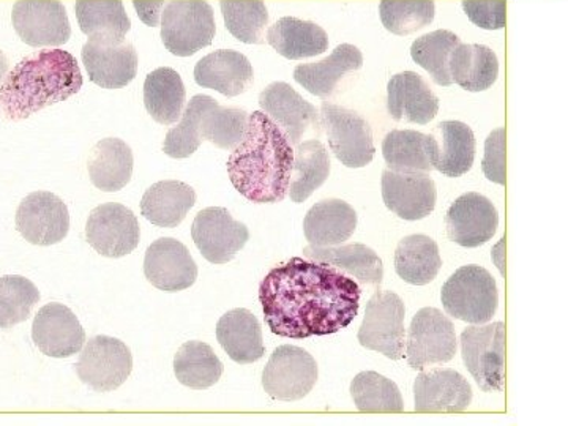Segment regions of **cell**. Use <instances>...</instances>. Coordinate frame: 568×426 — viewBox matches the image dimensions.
I'll list each match as a JSON object with an SVG mask.
<instances>
[{
    "label": "cell",
    "mask_w": 568,
    "mask_h": 426,
    "mask_svg": "<svg viewBox=\"0 0 568 426\" xmlns=\"http://www.w3.org/2000/svg\"><path fill=\"white\" fill-rule=\"evenodd\" d=\"M499 213L484 194L470 192L459 196L448 209V237L465 248H477L495 237Z\"/></svg>",
    "instance_id": "obj_16"
},
{
    "label": "cell",
    "mask_w": 568,
    "mask_h": 426,
    "mask_svg": "<svg viewBox=\"0 0 568 426\" xmlns=\"http://www.w3.org/2000/svg\"><path fill=\"white\" fill-rule=\"evenodd\" d=\"M414 396L417 413H463L473 403V387L455 369H422Z\"/></svg>",
    "instance_id": "obj_21"
},
{
    "label": "cell",
    "mask_w": 568,
    "mask_h": 426,
    "mask_svg": "<svg viewBox=\"0 0 568 426\" xmlns=\"http://www.w3.org/2000/svg\"><path fill=\"white\" fill-rule=\"evenodd\" d=\"M89 245L104 257H123L140 245L136 215L125 205L108 203L93 209L85 224Z\"/></svg>",
    "instance_id": "obj_13"
},
{
    "label": "cell",
    "mask_w": 568,
    "mask_h": 426,
    "mask_svg": "<svg viewBox=\"0 0 568 426\" xmlns=\"http://www.w3.org/2000/svg\"><path fill=\"white\" fill-rule=\"evenodd\" d=\"M317 364L312 354L297 346L276 347L263 372V387L280 402H298L316 386Z\"/></svg>",
    "instance_id": "obj_11"
},
{
    "label": "cell",
    "mask_w": 568,
    "mask_h": 426,
    "mask_svg": "<svg viewBox=\"0 0 568 426\" xmlns=\"http://www.w3.org/2000/svg\"><path fill=\"white\" fill-rule=\"evenodd\" d=\"M488 181L506 185V129H496L485 141V156L481 162Z\"/></svg>",
    "instance_id": "obj_48"
},
{
    "label": "cell",
    "mask_w": 568,
    "mask_h": 426,
    "mask_svg": "<svg viewBox=\"0 0 568 426\" xmlns=\"http://www.w3.org/2000/svg\"><path fill=\"white\" fill-rule=\"evenodd\" d=\"M192 237L209 263L227 264L250 241V231L227 209L207 207L194 219Z\"/></svg>",
    "instance_id": "obj_15"
},
{
    "label": "cell",
    "mask_w": 568,
    "mask_h": 426,
    "mask_svg": "<svg viewBox=\"0 0 568 426\" xmlns=\"http://www.w3.org/2000/svg\"><path fill=\"white\" fill-rule=\"evenodd\" d=\"M452 81L467 92H484L493 88L499 77L496 52L485 44L459 43L448 62Z\"/></svg>",
    "instance_id": "obj_33"
},
{
    "label": "cell",
    "mask_w": 568,
    "mask_h": 426,
    "mask_svg": "<svg viewBox=\"0 0 568 426\" xmlns=\"http://www.w3.org/2000/svg\"><path fill=\"white\" fill-rule=\"evenodd\" d=\"M383 155L388 170L405 174H432L429 136L416 130H392L384 138Z\"/></svg>",
    "instance_id": "obj_38"
},
{
    "label": "cell",
    "mask_w": 568,
    "mask_h": 426,
    "mask_svg": "<svg viewBox=\"0 0 568 426\" xmlns=\"http://www.w3.org/2000/svg\"><path fill=\"white\" fill-rule=\"evenodd\" d=\"M443 267L439 246L424 234H414L399 241L395 252V271L399 278L414 286L432 283Z\"/></svg>",
    "instance_id": "obj_35"
},
{
    "label": "cell",
    "mask_w": 568,
    "mask_h": 426,
    "mask_svg": "<svg viewBox=\"0 0 568 426\" xmlns=\"http://www.w3.org/2000/svg\"><path fill=\"white\" fill-rule=\"evenodd\" d=\"M14 31L33 48H58L71 37L69 14L61 0H18L11 10Z\"/></svg>",
    "instance_id": "obj_12"
},
{
    "label": "cell",
    "mask_w": 568,
    "mask_h": 426,
    "mask_svg": "<svg viewBox=\"0 0 568 426\" xmlns=\"http://www.w3.org/2000/svg\"><path fill=\"white\" fill-rule=\"evenodd\" d=\"M462 355L466 368L481 390L503 392L506 383V325H474L462 334Z\"/></svg>",
    "instance_id": "obj_6"
},
{
    "label": "cell",
    "mask_w": 568,
    "mask_h": 426,
    "mask_svg": "<svg viewBox=\"0 0 568 426\" xmlns=\"http://www.w3.org/2000/svg\"><path fill=\"white\" fill-rule=\"evenodd\" d=\"M144 275L156 290L179 293L196 282L197 265L182 242L163 237L145 252Z\"/></svg>",
    "instance_id": "obj_18"
},
{
    "label": "cell",
    "mask_w": 568,
    "mask_h": 426,
    "mask_svg": "<svg viewBox=\"0 0 568 426\" xmlns=\"http://www.w3.org/2000/svg\"><path fill=\"white\" fill-rule=\"evenodd\" d=\"M160 22L164 48L179 58L196 54L215 39V17L207 0H168Z\"/></svg>",
    "instance_id": "obj_5"
},
{
    "label": "cell",
    "mask_w": 568,
    "mask_h": 426,
    "mask_svg": "<svg viewBox=\"0 0 568 426\" xmlns=\"http://www.w3.org/2000/svg\"><path fill=\"white\" fill-rule=\"evenodd\" d=\"M331 175V156L323 142L310 140L297 144L294 151L290 194L295 204L305 203Z\"/></svg>",
    "instance_id": "obj_37"
},
{
    "label": "cell",
    "mask_w": 568,
    "mask_h": 426,
    "mask_svg": "<svg viewBox=\"0 0 568 426\" xmlns=\"http://www.w3.org/2000/svg\"><path fill=\"white\" fill-rule=\"evenodd\" d=\"M231 183L254 204L282 203L290 192L294 145L263 111L250 114L244 140L227 160Z\"/></svg>",
    "instance_id": "obj_2"
},
{
    "label": "cell",
    "mask_w": 568,
    "mask_h": 426,
    "mask_svg": "<svg viewBox=\"0 0 568 426\" xmlns=\"http://www.w3.org/2000/svg\"><path fill=\"white\" fill-rule=\"evenodd\" d=\"M133 164L132 148L119 138H106L92 149L88 163L89 178L102 192H119L132 181Z\"/></svg>",
    "instance_id": "obj_30"
},
{
    "label": "cell",
    "mask_w": 568,
    "mask_h": 426,
    "mask_svg": "<svg viewBox=\"0 0 568 426\" xmlns=\"http://www.w3.org/2000/svg\"><path fill=\"white\" fill-rule=\"evenodd\" d=\"M10 63L7 55L0 51V84H2L3 80H6L7 73H9Z\"/></svg>",
    "instance_id": "obj_50"
},
{
    "label": "cell",
    "mask_w": 568,
    "mask_h": 426,
    "mask_svg": "<svg viewBox=\"0 0 568 426\" xmlns=\"http://www.w3.org/2000/svg\"><path fill=\"white\" fill-rule=\"evenodd\" d=\"M216 339L235 364L250 365L264 357L263 331L250 310L235 308L222 316Z\"/></svg>",
    "instance_id": "obj_27"
},
{
    "label": "cell",
    "mask_w": 568,
    "mask_h": 426,
    "mask_svg": "<svg viewBox=\"0 0 568 426\" xmlns=\"http://www.w3.org/2000/svg\"><path fill=\"white\" fill-rule=\"evenodd\" d=\"M81 88V69L69 51L55 48L32 52L0 84V118L24 121L44 108L65 102Z\"/></svg>",
    "instance_id": "obj_3"
},
{
    "label": "cell",
    "mask_w": 568,
    "mask_h": 426,
    "mask_svg": "<svg viewBox=\"0 0 568 426\" xmlns=\"http://www.w3.org/2000/svg\"><path fill=\"white\" fill-rule=\"evenodd\" d=\"M212 97L194 95L182 112L181 123L171 129L163 142V152L171 159H189L200 149L201 119Z\"/></svg>",
    "instance_id": "obj_46"
},
{
    "label": "cell",
    "mask_w": 568,
    "mask_h": 426,
    "mask_svg": "<svg viewBox=\"0 0 568 426\" xmlns=\"http://www.w3.org/2000/svg\"><path fill=\"white\" fill-rule=\"evenodd\" d=\"M361 295L354 278L334 265L302 257L272 268L260 286L272 334L293 339L343 331L357 316Z\"/></svg>",
    "instance_id": "obj_1"
},
{
    "label": "cell",
    "mask_w": 568,
    "mask_h": 426,
    "mask_svg": "<svg viewBox=\"0 0 568 426\" xmlns=\"http://www.w3.org/2000/svg\"><path fill=\"white\" fill-rule=\"evenodd\" d=\"M436 185L429 174L383 173V200L388 211L407 222L432 215L436 207Z\"/></svg>",
    "instance_id": "obj_22"
},
{
    "label": "cell",
    "mask_w": 568,
    "mask_h": 426,
    "mask_svg": "<svg viewBox=\"0 0 568 426\" xmlns=\"http://www.w3.org/2000/svg\"><path fill=\"white\" fill-rule=\"evenodd\" d=\"M224 366L207 343L186 342L174 357V375L193 390L211 388L222 379Z\"/></svg>",
    "instance_id": "obj_39"
},
{
    "label": "cell",
    "mask_w": 568,
    "mask_h": 426,
    "mask_svg": "<svg viewBox=\"0 0 568 426\" xmlns=\"http://www.w3.org/2000/svg\"><path fill=\"white\" fill-rule=\"evenodd\" d=\"M224 24L242 43H263L268 11L264 0H220Z\"/></svg>",
    "instance_id": "obj_43"
},
{
    "label": "cell",
    "mask_w": 568,
    "mask_h": 426,
    "mask_svg": "<svg viewBox=\"0 0 568 426\" xmlns=\"http://www.w3.org/2000/svg\"><path fill=\"white\" fill-rule=\"evenodd\" d=\"M133 372V355L121 339L99 335L81 349L77 375L95 392H112L126 383Z\"/></svg>",
    "instance_id": "obj_10"
},
{
    "label": "cell",
    "mask_w": 568,
    "mask_h": 426,
    "mask_svg": "<svg viewBox=\"0 0 568 426\" xmlns=\"http://www.w3.org/2000/svg\"><path fill=\"white\" fill-rule=\"evenodd\" d=\"M74 11L89 40L125 41L132 29L122 0H78Z\"/></svg>",
    "instance_id": "obj_36"
},
{
    "label": "cell",
    "mask_w": 568,
    "mask_h": 426,
    "mask_svg": "<svg viewBox=\"0 0 568 426\" xmlns=\"http://www.w3.org/2000/svg\"><path fill=\"white\" fill-rule=\"evenodd\" d=\"M463 10L473 24L485 31H499L506 28V0H463Z\"/></svg>",
    "instance_id": "obj_47"
},
{
    "label": "cell",
    "mask_w": 568,
    "mask_h": 426,
    "mask_svg": "<svg viewBox=\"0 0 568 426\" xmlns=\"http://www.w3.org/2000/svg\"><path fill=\"white\" fill-rule=\"evenodd\" d=\"M194 81L224 97L242 95L253 85V65L242 52L220 50L205 55L194 67Z\"/></svg>",
    "instance_id": "obj_25"
},
{
    "label": "cell",
    "mask_w": 568,
    "mask_h": 426,
    "mask_svg": "<svg viewBox=\"0 0 568 426\" xmlns=\"http://www.w3.org/2000/svg\"><path fill=\"white\" fill-rule=\"evenodd\" d=\"M405 304L395 293H377L366 305L358 343L369 351L399 361L405 355Z\"/></svg>",
    "instance_id": "obj_8"
},
{
    "label": "cell",
    "mask_w": 568,
    "mask_h": 426,
    "mask_svg": "<svg viewBox=\"0 0 568 426\" xmlns=\"http://www.w3.org/2000/svg\"><path fill=\"white\" fill-rule=\"evenodd\" d=\"M304 254L308 260L334 265L351 278L366 284H381L384 276L383 261L375 250L364 244L336 246H306Z\"/></svg>",
    "instance_id": "obj_32"
},
{
    "label": "cell",
    "mask_w": 568,
    "mask_h": 426,
    "mask_svg": "<svg viewBox=\"0 0 568 426\" xmlns=\"http://www.w3.org/2000/svg\"><path fill=\"white\" fill-rule=\"evenodd\" d=\"M186 92L181 74L170 67L153 70L144 82L145 110L153 121L173 125L182 118Z\"/></svg>",
    "instance_id": "obj_34"
},
{
    "label": "cell",
    "mask_w": 568,
    "mask_h": 426,
    "mask_svg": "<svg viewBox=\"0 0 568 426\" xmlns=\"http://www.w3.org/2000/svg\"><path fill=\"white\" fill-rule=\"evenodd\" d=\"M454 323L437 308H422L407 332L406 355L410 368L447 364L457 354Z\"/></svg>",
    "instance_id": "obj_9"
},
{
    "label": "cell",
    "mask_w": 568,
    "mask_h": 426,
    "mask_svg": "<svg viewBox=\"0 0 568 426\" xmlns=\"http://www.w3.org/2000/svg\"><path fill=\"white\" fill-rule=\"evenodd\" d=\"M357 227V213L342 200H325L313 205L304 220L306 241L312 246H336L349 241Z\"/></svg>",
    "instance_id": "obj_28"
},
{
    "label": "cell",
    "mask_w": 568,
    "mask_h": 426,
    "mask_svg": "<svg viewBox=\"0 0 568 426\" xmlns=\"http://www.w3.org/2000/svg\"><path fill=\"white\" fill-rule=\"evenodd\" d=\"M381 21L394 36L406 37L435 21V0H381Z\"/></svg>",
    "instance_id": "obj_45"
},
{
    "label": "cell",
    "mask_w": 568,
    "mask_h": 426,
    "mask_svg": "<svg viewBox=\"0 0 568 426\" xmlns=\"http://www.w3.org/2000/svg\"><path fill=\"white\" fill-rule=\"evenodd\" d=\"M18 233L29 244H59L70 231V213L61 197L50 192H33L21 201L14 216Z\"/></svg>",
    "instance_id": "obj_14"
},
{
    "label": "cell",
    "mask_w": 568,
    "mask_h": 426,
    "mask_svg": "<svg viewBox=\"0 0 568 426\" xmlns=\"http://www.w3.org/2000/svg\"><path fill=\"white\" fill-rule=\"evenodd\" d=\"M351 396L361 413L396 414L405 410L402 392L379 373L364 372L351 383Z\"/></svg>",
    "instance_id": "obj_40"
},
{
    "label": "cell",
    "mask_w": 568,
    "mask_h": 426,
    "mask_svg": "<svg viewBox=\"0 0 568 426\" xmlns=\"http://www.w3.org/2000/svg\"><path fill=\"white\" fill-rule=\"evenodd\" d=\"M429 136V156L436 171L457 179L469 173L476 159V136L458 121L440 122Z\"/></svg>",
    "instance_id": "obj_24"
},
{
    "label": "cell",
    "mask_w": 568,
    "mask_h": 426,
    "mask_svg": "<svg viewBox=\"0 0 568 426\" xmlns=\"http://www.w3.org/2000/svg\"><path fill=\"white\" fill-rule=\"evenodd\" d=\"M267 43L290 61L315 58L328 50V37L316 22L284 17L271 26Z\"/></svg>",
    "instance_id": "obj_29"
},
{
    "label": "cell",
    "mask_w": 568,
    "mask_h": 426,
    "mask_svg": "<svg viewBox=\"0 0 568 426\" xmlns=\"http://www.w3.org/2000/svg\"><path fill=\"white\" fill-rule=\"evenodd\" d=\"M250 114L241 108L220 106L211 100L201 119V140L223 151H233L244 140Z\"/></svg>",
    "instance_id": "obj_42"
},
{
    "label": "cell",
    "mask_w": 568,
    "mask_h": 426,
    "mask_svg": "<svg viewBox=\"0 0 568 426\" xmlns=\"http://www.w3.org/2000/svg\"><path fill=\"white\" fill-rule=\"evenodd\" d=\"M321 126H324L328 145L336 159L346 168L368 166L375 159V142L369 123L347 108L324 102L321 106Z\"/></svg>",
    "instance_id": "obj_7"
},
{
    "label": "cell",
    "mask_w": 568,
    "mask_h": 426,
    "mask_svg": "<svg viewBox=\"0 0 568 426\" xmlns=\"http://www.w3.org/2000/svg\"><path fill=\"white\" fill-rule=\"evenodd\" d=\"M260 106L286 134L291 144H301L310 130H320V112L287 82L276 81L260 95Z\"/></svg>",
    "instance_id": "obj_17"
},
{
    "label": "cell",
    "mask_w": 568,
    "mask_h": 426,
    "mask_svg": "<svg viewBox=\"0 0 568 426\" xmlns=\"http://www.w3.org/2000/svg\"><path fill=\"white\" fill-rule=\"evenodd\" d=\"M462 43L457 33L452 31L429 32L422 36L420 39L414 41L410 47V55L413 61L418 63L422 69L428 71L429 77L437 85L448 88L454 84L448 70V62H450L452 52Z\"/></svg>",
    "instance_id": "obj_41"
},
{
    "label": "cell",
    "mask_w": 568,
    "mask_h": 426,
    "mask_svg": "<svg viewBox=\"0 0 568 426\" xmlns=\"http://www.w3.org/2000/svg\"><path fill=\"white\" fill-rule=\"evenodd\" d=\"M40 301V291L21 275L0 276V328L14 327L32 315Z\"/></svg>",
    "instance_id": "obj_44"
},
{
    "label": "cell",
    "mask_w": 568,
    "mask_h": 426,
    "mask_svg": "<svg viewBox=\"0 0 568 426\" xmlns=\"http://www.w3.org/2000/svg\"><path fill=\"white\" fill-rule=\"evenodd\" d=\"M32 339L48 357L69 358L81 353L85 332L69 306L48 304L33 320Z\"/></svg>",
    "instance_id": "obj_20"
},
{
    "label": "cell",
    "mask_w": 568,
    "mask_h": 426,
    "mask_svg": "<svg viewBox=\"0 0 568 426\" xmlns=\"http://www.w3.org/2000/svg\"><path fill=\"white\" fill-rule=\"evenodd\" d=\"M168 0H133L138 17L149 28H156L162 21V11Z\"/></svg>",
    "instance_id": "obj_49"
},
{
    "label": "cell",
    "mask_w": 568,
    "mask_h": 426,
    "mask_svg": "<svg viewBox=\"0 0 568 426\" xmlns=\"http://www.w3.org/2000/svg\"><path fill=\"white\" fill-rule=\"evenodd\" d=\"M387 110L396 122L426 125L439 112V99L420 74L403 71L388 81Z\"/></svg>",
    "instance_id": "obj_23"
},
{
    "label": "cell",
    "mask_w": 568,
    "mask_h": 426,
    "mask_svg": "<svg viewBox=\"0 0 568 426\" xmlns=\"http://www.w3.org/2000/svg\"><path fill=\"white\" fill-rule=\"evenodd\" d=\"M447 315L469 324H487L499 306L496 280L480 265L458 268L440 293Z\"/></svg>",
    "instance_id": "obj_4"
},
{
    "label": "cell",
    "mask_w": 568,
    "mask_h": 426,
    "mask_svg": "<svg viewBox=\"0 0 568 426\" xmlns=\"http://www.w3.org/2000/svg\"><path fill=\"white\" fill-rule=\"evenodd\" d=\"M196 204V192L189 183H153L141 201V215L159 227H178Z\"/></svg>",
    "instance_id": "obj_31"
},
{
    "label": "cell",
    "mask_w": 568,
    "mask_h": 426,
    "mask_svg": "<svg viewBox=\"0 0 568 426\" xmlns=\"http://www.w3.org/2000/svg\"><path fill=\"white\" fill-rule=\"evenodd\" d=\"M362 67H364L362 51L354 44L343 43L336 47L324 61L295 67L294 80L312 95L328 99L334 95L346 74L354 73Z\"/></svg>",
    "instance_id": "obj_26"
},
{
    "label": "cell",
    "mask_w": 568,
    "mask_h": 426,
    "mask_svg": "<svg viewBox=\"0 0 568 426\" xmlns=\"http://www.w3.org/2000/svg\"><path fill=\"white\" fill-rule=\"evenodd\" d=\"M81 58L89 80L102 89L126 88L136 78L138 54L129 41L89 40Z\"/></svg>",
    "instance_id": "obj_19"
}]
</instances>
